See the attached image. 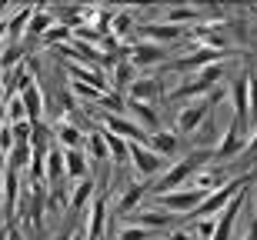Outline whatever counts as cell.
I'll return each instance as SVG.
<instances>
[{"instance_id":"obj_1","label":"cell","mask_w":257,"mask_h":240,"mask_svg":"<svg viewBox=\"0 0 257 240\" xmlns=\"http://www.w3.org/2000/svg\"><path fill=\"white\" fill-rule=\"evenodd\" d=\"M210 160H214V154H210V150H191V154H184L181 160H174L171 167H167V170L154 180V187H147V193L161 197V193L181 190V187H187V183L194 180V173L204 170Z\"/></svg>"},{"instance_id":"obj_5","label":"cell","mask_w":257,"mask_h":240,"mask_svg":"<svg viewBox=\"0 0 257 240\" xmlns=\"http://www.w3.org/2000/svg\"><path fill=\"white\" fill-rule=\"evenodd\" d=\"M220 60H227V50H214V47H200L197 50H187V54H177L171 60V70L174 74H197V70L210 67V64H220Z\"/></svg>"},{"instance_id":"obj_13","label":"cell","mask_w":257,"mask_h":240,"mask_svg":"<svg viewBox=\"0 0 257 240\" xmlns=\"http://www.w3.org/2000/svg\"><path fill=\"white\" fill-rule=\"evenodd\" d=\"M164 94V84L161 77H151V74H144V77H137L131 84V90H127V100H141V104H154L157 97Z\"/></svg>"},{"instance_id":"obj_18","label":"cell","mask_w":257,"mask_h":240,"mask_svg":"<svg viewBox=\"0 0 257 240\" xmlns=\"http://www.w3.org/2000/svg\"><path fill=\"white\" fill-rule=\"evenodd\" d=\"M127 117H131V120H137V124H141L144 130H151V134H157V130H161V127H157V110H154V104L127 100Z\"/></svg>"},{"instance_id":"obj_41","label":"cell","mask_w":257,"mask_h":240,"mask_svg":"<svg viewBox=\"0 0 257 240\" xmlns=\"http://www.w3.org/2000/svg\"><path fill=\"white\" fill-rule=\"evenodd\" d=\"M244 154H257V127H254V134L247 137V150Z\"/></svg>"},{"instance_id":"obj_26","label":"cell","mask_w":257,"mask_h":240,"mask_svg":"<svg viewBox=\"0 0 257 240\" xmlns=\"http://www.w3.org/2000/svg\"><path fill=\"white\" fill-rule=\"evenodd\" d=\"M20 100H24V107H27L30 124H40V120H44V94H40V87L30 84L27 90L20 94Z\"/></svg>"},{"instance_id":"obj_12","label":"cell","mask_w":257,"mask_h":240,"mask_svg":"<svg viewBox=\"0 0 257 240\" xmlns=\"http://www.w3.org/2000/svg\"><path fill=\"white\" fill-rule=\"evenodd\" d=\"M131 223H141V227H147V230H171L174 223V213L161 210V207H137V210L131 213Z\"/></svg>"},{"instance_id":"obj_20","label":"cell","mask_w":257,"mask_h":240,"mask_svg":"<svg viewBox=\"0 0 257 240\" xmlns=\"http://www.w3.org/2000/svg\"><path fill=\"white\" fill-rule=\"evenodd\" d=\"M137 77H141V74H137V67H134L131 60H120V64H114V70H110V90L127 94V90H131V84Z\"/></svg>"},{"instance_id":"obj_3","label":"cell","mask_w":257,"mask_h":240,"mask_svg":"<svg viewBox=\"0 0 257 240\" xmlns=\"http://www.w3.org/2000/svg\"><path fill=\"white\" fill-rule=\"evenodd\" d=\"M220 97H224V90H214L210 97H200V100H187V104L177 110V117H174V134L177 137H184V134H197L200 130V124L210 117V107L217 104Z\"/></svg>"},{"instance_id":"obj_15","label":"cell","mask_w":257,"mask_h":240,"mask_svg":"<svg viewBox=\"0 0 257 240\" xmlns=\"http://www.w3.org/2000/svg\"><path fill=\"white\" fill-rule=\"evenodd\" d=\"M94 197H97V180H94V173H90V177H84V180L74 183V193H70V207H67V210L70 213L87 210V207L94 203Z\"/></svg>"},{"instance_id":"obj_6","label":"cell","mask_w":257,"mask_h":240,"mask_svg":"<svg viewBox=\"0 0 257 240\" xmlns=\"http://www.w3.org/2000/svg\"><path fill=\"white\" fill-rule=\"evenodd\" d=\"M207 193H200L197 187H181V190H171V193H161V197H154V203L161 207V210L174 213V217H181V213H194L200 207Z\"/></svg>"},{"instance_id":"obj_38","label":"cell","mask_w":257,"mask_h":240,"mask_svg":"<svg viewBox=\"0 0 257 240\" xmlns=\"http://www.w3.org/2000/svg\"><path fill=\"white\" fill-rule=\"evenodd\" d=\"M14 147H17V140H14V127L4 124V127H0V150H4V157H7Z\"/></svg>"},{"instance_id":"obj_10","label":"cell","mask_w":257,"mask_h":240,"mask_svg":"<svg viewBox=\"0 0 257 240\" xmlns=\"http://www.w3.org/2000/svg\"><path fill=\"white\" fill-rule=\"evenodd\" d=\"M230 100H234V120H244L250 127V70L244 67L230 87Z\"/></svg>"},{"instance_id":"obj_4","label":"cell","mask_w":257,"mask_h":240,"mask_svg":"<svg viewBox=\"0 0 257 240\" xmlns=\"http://www.w3.org/2000/svg\"><path fill=\"white\" fill-rule=\"evenodd\" d=\"M247 134H250V127L244 124V120H234V117H230L227 134L220 137V144L214 147V163H227V160L244 154V150H247Z\"/></svg>"},{"instance_id":"obj_21","label":"cell","mask_w":257,"mask_h":240,"mask_svg":"<svg viewBox=\"0 0 257 240\" xmlns=\"http://www.w3.org/2000/svg\"><path fill=\"white\" fill-rule=\"evenodd\" d=\"M144 193H147V187H144V183H127L124 187V193H120V197H117V207H114V213H124V217H131L134 210H137V203L144 200Z\"/></svg>"},{"instance_id":"obj_42","label":"cell","mask_w":257,"mask_h":240,"mask_svg":"<svg viewBox=\"0 0 257 240\" xmlns=\"http://www.w3.org/2000/svg\"><path fill=\"white\" fill-rule=\"evenodd\" d=\"M7 97V87H4V74H0V100Z\"/></svg>"},{"instance_id":"obj_2","label":"cell","mask_w":257,"mask_h":240,"mask_svg":"<svg viewBox=\"0 0 257 240\" xmlns=\"http://www.w3.org/2000/svg\"><path fill=\"white\" fill-rule=\"evenodd\" d=\"M224 77V60L220 64H210V67L197 70L194 77L181 80V84L171 87V97L174 100H200V97H210L217 90V80Z\"/></svg>"},{"instance_id":"obj_34","label":"cell","mask_w":257,"mask_h":240,"mask_svg":"<svg viewBox=\"0 0 257 240\" xmlns=\"http://www.w3.org/2000/svg\"><path fill=\"white\" fill-rule=\"evenodd\" d=\"M24 120H30L24 100L20 97H7V124H24Z\"/></svg>"},{"instance_id":"obj_36","label":"cell","mask_w":257,"mask_h":240,"mask_svg":"<svg viewBox=\"0 0 257 240\" xmlns=\"http://www.w3.org/2000/svg\"><path fill=\"white\" fill-rule=\"evenodd\" d=\"M191 227L197 230V237H200V240H214V230H217V217H204V220H194Z\"/></svg>"},{"instance_id":"obj_8","label":"cell","mask_w":257,"mask_h":240,"mask_svg":"<svg viewBox=\"0 0 257 240\" xmlns=\"http://www.w3.org/2000/svg\"><path fill=\"white\" fill-rule=\"evenodd\" d=\"M104 127L110 130V134L117 137H124V140H131V144H144V147H151V130H144L137 120H131L127 114H104Z\"/></svg>"},{"instance_id":"obj_7","label":"cell","mask_w":257,"mask_h":240,"mask_svg":"<svg viewBox=\"0 0 257 240\" xmlns=\"http://www.w3.org/2000/svg\"><path fill=\"white\" fill-rule=\"evenodd\" d=\"M131 167L137 170V177L151 180V177H161V173L167 170V160H164L157 150H151V147L131 144Z\"/></svg>"},{"instance_id":"obj_23","label":"cell","mask_w":257,"mask_h":240,"mask_svg":"<svg viewBox=\"0 0 257 240\" xmlns=\"http://www.w3.org/2000/svg\"><path fill=\"white\" fill-rule=\"evenodd\" d=\"M54 24H60L57 20V10L50 7H34V17H30V27H27V37H44Z\"/></svg>"},{"instance_id":"obj_27","label":"cell","mask_w":257,"mask_h":240,"mask_svg":"<svg viewBox=\"0 0 257 240\" xmlns=\"http://www.w3.org/2000/svg\"><path fill=\"white\" fill-rule=\"evenodd\" d=\"M134 17H137V10H131V7L114 10V17H110V37L124 40L127 34H131V27H137V24H134Z\"/></svg>"},{"instance_id":"obj_28","label":"cell","mask_w":257,"mask_h":240,"mask_svg":"<svg viewBox=\"0 0 257 240\" xmlns=\"http://www.w3.org/2000/svg\"><path fill=\"white\" fill-rule=\"evenodd\" d=\"M100 130H104V140H107V150H110V160H114L117 167L131 160V140H124V137L110 134L107 127H100Z\"/></svg>"},{"instance_id":"obj_43","label":"cell","mask_w":257,"mask_h":240,"mask_svg":"<svg viewBox=\"0 0 257 240\" xmlns=\"http://www.w3.org/2000/svg\"><path fill=\"white\" fill-rule=\"evenodd\" d=\"M7 230V217H4V213H0V233Z\"/></svg>"},{"instance_id":"obj_39","label":"cell","mask_w":257,"mask_h":240,"mask_svg":"<svg viewBox=\"0 0 257 240\" xmlns=\"http://www.w3.org/2000/svg\"><path fill=\"white\" fill-rule=\"evenodd\" d=\"M250 120H257V77L250 74Z\"/></svg>"},{"instance_id":"obj_35","label":"cell","mask_w":257,"mask_h":240,"mask_svg":"<svg viewBox=\"0 0 257 240\" xmlns=\"http://www.w3.org/2000/svg\"><path fill=\"white\" fill-rule=\"evenodd\" d=\"M70 90H74L77 97H84V100H90V104H100V90L97 87H90V84H80V80H70Z\"/></svg>"},{"instance_id":"obj_37","label":"cell","mask_w":257,"mask_h":240,"mask_svg":"<svg viewBox=\"0 0 257 240\" xmlns=\"http://www.w3.org/2000/svg\"><path fill=\"white\" fill-rule=\"evenodd\" d=\"M164 240H200V237H197V230H194L191 223H187V227H171Z\"/></svg>"},{"instance_id":"obj_16","label":"cell","mask_w":257,"mask_h":240,"mask_svg":"<svg viewBox=\"0 0 257 240\" xmlns=\"http://www.w3.org/2000/svg\"><path fill=\"white\" fill-rule=\"evenodd\" d=\"M64 170H67V180H84V177H90V157H87V150L80 147V150H64Z\"/></svg>"},{"instance_id":"obj_33","label":"cell","mask_w":257,"mask_h":240,"mask_svg":"<svg viewBox=\"0 0 257 240\" xmlns=\"http://www.w3.org/2000/svg\"><path fill=\"white\" fill-rule=\"evenodd\" d=\"M70 37H74V30L67 27V24H54V27H50V30H47V34H44L40 40H44L47 47H57V44H67Z\"/></svg>"},{"instance_id":"obj_9","label":"cell","mask_w":257,"mask_h":240,"mask_svg":"<svg viewBox=\"0 0 257 240\" xmlns=\"http://www.w3.org/2000/svg\"><path fill=\"white\" fill-rule=\"evenodd\" d=\"M141 27V40H151V44H174L187 34V27H177V24H167V20H147V24H137Z\"/></svg>"},{"instance_id":"obj_17","label":"cell","mask_w":257,"mask_h":240,"mask_svg":"<svg viewBox=\"0 0 257 240\" xmlns=\"http://www.w3.org/2000/svg\"><path fill=\"white\" fill-rule=\"evenodd\" d=\"M30 17H34V7H10V17H7V40L10 44H20V37L30 27Z\"/></svg>"},{"instance_id":"obj_40","label":"cell","mask_w":257,"mask_h":240,"mask_svg":"<svg viewBox=\"0 0 257 240\" xmlns=\"http://www.w3.org/2000/svg\"><path fill=\"white\" fill-rule=\"evenodd\" d=\"M244 240H257V210H254V220H250L247 233H244Z\"/></svg>"},{"instance_id":"obj_24","label":"cell","mask_w":257,"mask_h":240,"mask_svg":"<svg viewBox=\"0 0 257 240\" xmlns=\"http://www.w3.org/2000/svg\"><path fill=\"white\" fill-rule=\"evenodd\" d=\"M67 183V170H64V147H50L47 154V187H60Z\"/></svg>"},{"instance_id":"obj_31","label":"cell","mask_w":257,"mask_h":240,"mask_svg":"<svg viewBox=\"0 0 257 240\" xmlns=\"http://www.w3.org/2000/svg\"><path fill=\"white\" fill-rule=\"evenodd\" d=\"M64 207H70V193H67V187L60 183V187H47V213H60Z\"/></svg>"},{"instance_id":"obj_14","label":"cell","mask_w":257,"mask_h":240,"mask_svg":"<svg viewBox=\"0 0 257 240\" xmlns=\"http://www.w3.org/2000/svg\"><path fill=\"white\" fill-rule=\"evenodd\" d=\"M87 213H90V220H87V240H104V233H107V197L104 193L94 197V203L87 207Z\"/></svg>"},{"instance_id":"obj_25","label":"cell","mask_w":257,"mask_h":240,"mask_svg":"<svg viewBox=\"0 0 257 240\" xmlns=\"http://www.w3.org/2000/svg\"><path fill=\"white\" fill-rule=\"evenodd\" d=\"M151 150H157L164 160H171V157L181 150V137L174 134V130H157V134L151 137Z\"/></svg>"},{"instance_id":"obj_32","label":"cell","mask_w":257,"mask_h":240,"mask_svg":"<svg viewBox=\"0 0 257 240\" xmlns=\"http://www.w3.org/2000/svg\"><path fill=\"white\" fill-rule=\"evenodd\" d=\"M110 240H154V230H147L141 223H124Z\"/></svg>"},{"instance_id":"obj_30","label":"cell","mask_w":257,"mask_h":240,"mask_svg":"<svg viewBox=\"0 0 257 240\" xmlns=\"http://www.w3.org/2000/svg\"><path fill=\"white\" fill-rule=\"evenodd\" d=\"M87 157H90V163H107L110 160V150H107V140H104V130H94V134L87 137Z\"/></svg>"},{"instance_id":"obj_29","label":"cell","mask_w":257,"mask_h":240,"mask_svg":"<svg viewBox=\"0 0 257 240\" xmlns=\"http://www.w3.org/2000/svg\"><path fill=\"white\" fill-rule=\"evenodd\" d=\"M167 24H177V27H191L194 20L200 17V10L197 7H164V10H157Z\"/></svg>"},{"instance_id":"obj_11","label":"cell","mask_w":257,"mask_h":240,"mask_svg":"<svg viewBox=\"0 0 257 240\" xmlns=\"http://www.w3.org/2000/svg\"><path fill=\"white\" fill-rule=\"evenodd\" d=\"M131 64L137 70H147V67H157V64H167V47L161 44H151V40H137L131 44Z\"/></svg>"},{"instance_id":"obj_22","label":"cell","mask_w":257,"mask_h":240,"mask_svg":"<svg viewBox=\"0 0 257 240\" xmlns=\"http://www.w3.org/2000/svg\"><path fill=\"white\" fill-rule=\"evenodd\" d=\"M224 170L220 167H204V170L194 173V180L187 183V187H197L200 193H210V190H217V187H224Z\"/></svg>"},{"instance_id":"obj_19","label":"cell","mask_w":257,"mask_h":240,"mask_svg":"<svg viewBox=\"0 0 257 240\" xmlns=\"http://www.w3.org/2000/svg\"><path fill=\"white\" fill-rule=\"evenodd\" d=\"M54 137H57V147H64V150H80V147H84L80 127H74L70 120H64V117H60L57 127H54Z\"/></svg>"}]
</instances>
